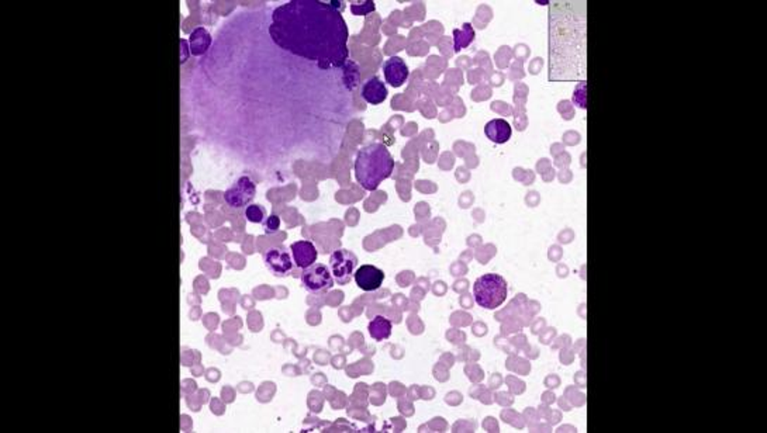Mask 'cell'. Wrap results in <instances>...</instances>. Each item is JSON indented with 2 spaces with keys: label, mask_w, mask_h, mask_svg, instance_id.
Returning a JSON list of instances; mask_svg holds the SVG:
<instances>
[{
  "label": "cell",
  "mask_w": 767,
  "mask_h": 433,
  "mask_svg": "<svg viewBox=\"0 0 767 433\" xmlns=\"http://www.w3.org/2000/svg\"><path fill=\"white\" fill-rule=\"evenodd\" d=\"M257 194V183L250 176H241L238 180L226 190L224 201L231 208L248 207Z\"/></svg>",
  "instance_id": "obj_4"
},
{
  "label": "cell",
  "mask_w": 767,
  "mask_h": 433,
  "mask_svg": "<svg viewBox=\"0 0 767 433\" xmlns=\"http://www.w3.org/2000/svg\"><path fill=\"white\" fill-rule=\"evenodd\" d=\"M358 265L356 256L346 249H338L332 252L329 258V271L332 273L334 280L339 286H345L351 282L352 275L355 273V268Z\"/></svg>",
  "instance_id": "obj_5"
},
{
  "label": "cell",
  "mask_w": 767,
  "mask_h": 433,
  "mask_svg": "<svg viewBox=\"0 0 767 433\" xmlns=\"http://www.w3.org/2000/svg\"><path fill=\"white\" fill-rule=\"evenodd\" d=\"M355 283L363 291H376L380 289L385 282V272L372 265L361 266L353 275Z\"/></svg>",
  "instance_id": "obj_8"
},
{
  "label": "cell",
  "mask_w": 767,
  "mask_h": 433,
  "mask_svg": "<svg viewBox=\"0 0 767 433\" xmlns=\"http://www.w3.org/2000/svg\"><path fill=\"white\" fill-rule=\"evenodd\" d=\"M369 333L370 336L375 339V340H385L387 338H390L392 335V329H393V325H392V321L383 315H377L375 316L370 322H369Z\"/></svg>",
  "instance_id": "obj_13"
},
{
  "label": "cell",
  "mask_w": 767,
  "mask_h": 433,
  "mask_svg": "<svg viewBox=\"0 0 767 433\" xmlns=\"http://www.w3.org/2000/svg\"><path fill=\"white\" fill-rule=\"evenodd\" d=\"M353 169L358 183L365 190L373 191L392 176L394 159L386 145L372 143L358 150Z\"/></svg>",
  "instance_id": "obj_2"
},
{
  "label": "cell",
  "mask_w": 767,
  "mask_h": 433,
  "mask_svg": "<svg viewBox=\"0 0 767 433\" xmlns=\"http://www.w3.org/2000/svg\"><path fill=\"white\" fill-rule=\"evenodd\" d=\"M383 73L386 82L393 88H400L407 82L410 71L407 64L400 57H392L383 64Z\"/></svg>",
  "instance_id": "obj_9"
},
{
  "label": "cell",
  "mask_w": 767,
  "mask_h": 433,
  "mask_svg": "<svg viewBox=\"0 0 767 433\" xmlns=\"http://www.w3.org/2000/svg\"><path fill=\"white\" fill-rule=\"evenodd\" d=\"M291 255L298 269L305 271L307 268L317 263L318 252L312 242L310 241H296L291 245Z\"/></svg>",
  "instance_id": "obj_10"
},
{
  "label": "cell",
  "mask_w": 767,
  "mask_h": 433,
  "mask_svg": "<svg viewBox=\"0 0 767 433\" xmlns=\"http://www.w3.org/2000/svg\"><path fill=\"white\" fill-rule=\"evenodd\" d=\"M302 285L312 294H322L334 287V278L328 266L314 263L302 272Z\"/></svg>",
  "instance_id": "obj_6"
},
{
  "label": "cell",
  "mask_w": 767,
  "mask_h": 433,
  "mask_svg": "<svg viewBox=\"0 0 767 433\" xmlns=\"http://www.w3.org/2000/svg\"><path fill=\"white\" fill-rule=\"evenodd\" d=\"M387 88L385 82H382L377 76H373L368 79L362 86V99L373 106L382 105L387 97Z\"/></svg>",
  "instance_id": "obj_11"
},
{
  "label": "cell",
  "mask_w": 767,
  "mask_h": 433,
  "mask_svg": "<svg viewBox=\"0 0 767 433\" xmlns=\"http://www.w3.org/2000/svg\"><path fill=\"white\" fill-rule=\"evenodd\" d=\"M575 380L582 381V387H586V381H585V379H583V373H578L576 377H575Z\"/></svg>",
  "instance_id": "obj_19"
},
{
  "label": "cell",
  "mask_w": 767,
  "mask_h": 433,
  "mask_svg": "<svg viewBox=\"0 0 767 433\" xmlns=\"http://www.w3.org/2000/svg\"><path fill=\"white\" fill-rule=\"evenodd\" d=\"M190 42H192V51L194 54H201L210 45V35L204 30L199 28L192 34Z\"/></svg>",
  "instance_id": "obj_15"
},
{
  "label": "cell",
  "mask_w": 767,
  "mask_h": 433,
  "mask_svg": "<svg viewBox=\"0 0 767 433\" xmlns=\"http://www.w3.org/2000/svg\"><path fill=\"white\" fill-rule=\"evenodd\" d=\"M474 40V30L469 23H464L462 28H457L454 31V41H455V52H459L462 48H466L472 44Z\"/></svg>",
  "instance_id": "obj_14"
},
{
  "label": "cell",
  "mask_w": 767,
  "mask_h": 433,
  "mask_svg": "<svg viewBox=\"0 0 767 433\" xmlns=\"http://www.w3.org/2000/svg\"><path fill=\"white\" fill-rule=\"evenodd\" d=\"M264 262L268 271L278 278H285L295 271V262L291 252L282 247H274L267 251Z\"/></svg>",
  "instance_id": "obj_7"
},
{
  "label": "cell",
  "mask_w": 767,
  "mask_h": 433,
  "mask_svg": "<svg viewBox=\"0 0 767 433\" xmlns=\"http://www.w3.org/2000/svg\"><path fill=\"white\" fill-rule=\"evenodd\" d=\"M575 102L576 105H579L582 109H586L587 107V102H586V92H585V85H580L576 90H575Z\"/></svg>",
  "instance_id": "obj_18"
},
{
  "label": "cell",
  "mask_w": 767,
  "mask_h": 433,
  "mask_svg": "<svg viewBox=\"0 0 767 433\" xmlns=\"http://www.w3.org/2000/svg\"><path fill=\"white\" fill-rule=\"evenodd\" d=\"M484 134L494 144H505L513 136V129L508 121L503 119H496L486 124Z\"/></svg>",
  "instance_id": "obj_12"
},
{
  "label": "cell",
  "mask_w": 767,
  "mask_h": 433,
  "mask_svg": "<svg viewBox=\"0 0 767 433\" xmlns=\"http://www.w3.org/2000/svg\"><path fill=\"white\" fill-rule=\"evenodd\" d=\"M244 215L247 221L252 224H262L267 217V210L259 204H250L248 207H245Z\"/></svg>",
  "instance_id": "obj_16"
},
{
  "label": "cell",
  "mask_w": 767,
  "mask_h": 433,
  "mask_svg": "<svg viewBox=\"0 0 767 433\" xmlns=\"http://www.w3.org/2000/svg\"><path fill=\"white\" fill-rule=\"evenodd\" d=\"M281 228V218L278 215H271L264 221V230L267 234H275Z\"/></svg>",
  "instance_id": "obj_17"
},
{
  "label": "cell",
  "mask_w": 767,
  "mask_h": 433,
  "mask_svg": "<svg viewBox=\"0 0 767 433\" xmlns=\"http://www.w3.org/2000/svg\"><path fill=\"white\" fill-rule=\"evenodd\" d=\"M336 1H292L274 16L271 34L279 45L321 68L349 61L348 27Z\"/></svg>",
  "instance_id": "obj_1"
},
{
  "label": "cell",
  "mask_w": 767,
  "mask_h": 433,
  "mask_svg": "<svg viewBox=\"0 0 767 433\" xmlns=\"http://www.w3.org/2000/svg\"><path fill=\"white\" fill-rule=\"evenodd\" d=\"M473 295L479 307L486 309H496L507 299L508 285L503 276L496 273H487L480 276L474 282Z\"/></svg>",
  "instance_id": "obj_3"
}]
</instances>
